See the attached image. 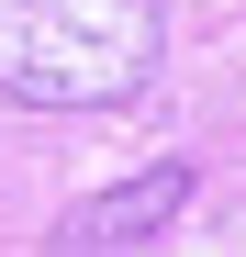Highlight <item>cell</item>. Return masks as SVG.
I'll list each match as a JSON object with an SVG mask.
<instances>
[{
    "mask_svg": "<svg viewBox=\"0 0 246 257\" xmlns=\"http://www.w3.org/2000/svg\"><path fill=\"white\" fill-rule=\"evenodd\" d=\"M157 78V0H0V101L112 112Z\"/></svg>",
    "mask_w": 246,
    "mask_h": 257,
    "instance_id": "1",
    "label": "cell"
},
{
    "mask_svg": "<svg viewBox=\"0 0 246 257\" xmlns=\"http://www.w3.org/2000/svg\"><path fill=\"white\" fill-rule=\"evenodd\" d=\"M190 201V168H146V179H123V190H101V201H78L67 224H56V246H146L157 224H168V212Z\"/></svg>",
    "mask_w": 246,
    "mask_h": 257,
    "instance_id": "2",
    "label": "cell"
}]
</instances>
